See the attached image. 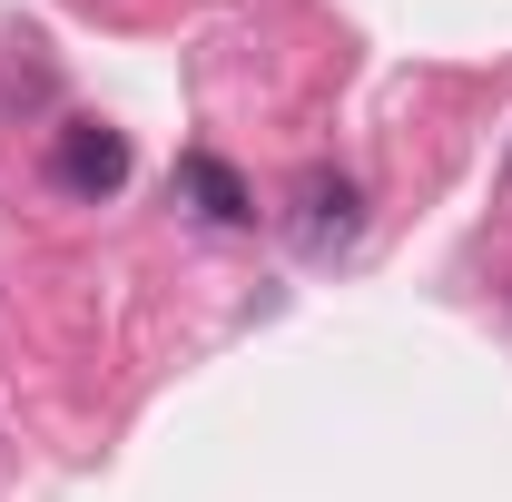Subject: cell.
<instances>
[{
    "label": "cell",
    "instance_id": "cell-3",
    "mask_svg": "<svg viewBox=\"0 0 512 502\" xmlns=\"http://www.w3.org/2000/svg\"><path fill=\"white\" fill-rule=\"evenodd\" d=\"M178 197H188L197 217H217V227H247V217H256L247 178H237L227 158H207V148H188V158H178Z\"/></svg>",
    "mask_w": 512,
    "mask_h": 502
},
{
    "label": "cell",
    "instance_id": "cell-1",
    "mask_svg": "<svg viewBox=\"0 0 512 502\" xmlns=\"http://www.w3.org/2000/svg\"><path fill=\"white\" fill-rule=\"evenodd\" d=\"M286 237H296V256H345L355 237H365V188L345 178V168H306L296 178V197H286Z\"/></svg>",
    "mask_w": 512,
    "mask_h": 502
},
{
    "label": "cell",
    "instance_id": "cell-2",
    "mask_svg": "<svg viewBox=\"0 0 512 502\" xmlns=\"http://www.w3.org/2000/svg\"><path fill=\"white\" fill-rule=\"evenodd\" d=\"M50 178H60L69 197H119L128 188V138L99 128V119L60 128V138H50Z\"/></svg>",
    "mask_w": 512,
    "mask_h": 502
}]
</instances>
